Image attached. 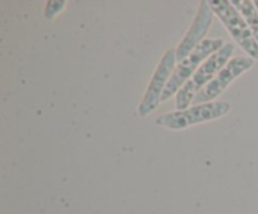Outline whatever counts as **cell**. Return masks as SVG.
Returning <instances> with one entry per match:
<instances>
[{
  "label": "cell",
  "instance_id": "cell-1",
  "mask_svg": "<svg viewBox=\"0 0 258 214\" xmlns=\"http://www.w3.org/2000/svg\"><path fill=\"white\" fill-rule=\"evenodd\" d=\"M234 52V45L226 43L222 49L212 54L207 60L202 63L197 72L191 76L190 80L180 88L175 97V106L178 111L190 107L196 96L212 82L214 77L222 70V68L231 60Z\"/></svg>",
  "mask_w": 258,
  "mask_h": 214
},
{
  "label": "cell",
  "instance_id": "cell-2",
  "mask_svg": "<svg viewBox=\"0 0 258 214\" xmlns=\"http://www.w3.org/2000/svg\"><path fill=\"white\" fill-rule=\"evenodd\" d=\"M231 103L227 101H213L202 105H193L185 110L164 113L156 117L155 123L169 130H184L197 123L218 120L231 112Z\"/></svg>",
  "mask_w": 258,
  "mask_h": 214
},
{
  "label": "cell",
  "instance_id": "cell-3",
  "mask_svg": "<svg viewBox=\"0 0 258 214\" xmlns=\"http://www.w3.org/2000/svg\"><path fill=\"white\" fill-rule=\"evenodd\" d=\"M224 44L226 43L221 38H206L185 59L178 63L173 75H171L170 81L164 90L161 102H166L174 95H176L180 91V88L190 80L191 76L197 72V69L201 67L202 63L208 59L212 54L222 49Z\"/></svg>",
  "mask_w": 258,
  "mask_h": 214
},
{
  "label": "cell",
  "instance_id": "cell-4",
  "mask_svg": "<svg viewBox=\"0 0 258 214\" xmlns=\"http://www.w3.org/2000/svg\"><path fill=\"white\" fill-rule=\"evenodd\" d=\"M209 5L237 44L247 53L249 58L258 60L257 40L254 39L248 24L236 7L229 0H211Z\"/></svg>",
  "mask_w": 258,
  "mask_h": 214
},
{
  "label": "cell",
  "instance_id": "cell-5",
  "mask_svg": "<svg viewBox=\"0 0 258 214\" xmlns=\"http://www.w3.org/2000/svg\"><path fill=\"white\" fill-rule=\"evenodd\" d=\"M175 63V49H168L164 53L163 57H161L156 69L154 70L153 77H151L150 82H149L148 87H146L145 93H144L143 100H141L140 105H139L138 115L140 117L149 116L160 105L164 90H165L166 85L170 81L171 75H173L174 69L176 67Z\"/></svg>",
  "mask_w": 258,
  "mask_h": 214
},
{
  "label": "cell",
  "instance_id": "cell-6",
  "mask_svg": "<svg viewBox=\"0 0 258 214\" xmlns=\"http://www.w3.org/2000/svg\"><path fill=\"white\" fill-rule=\"evenodd\" d=\"M254 65V59L249 57H234L222 68L221 72L212 80L209 85H207L196 98L193 100V105H202V103L213 102L214 98L222 95V92L227 90L233 81H236L239 76L246 73Z\"/></svg>",
  "mask_w": 258,
  "mask_h": 214
},
{
  "label": "cell",
  "instance_id": "cell-7",
  "mask_svg": "<svg viewBox=\"0 0 258 214\" xmlns=\"http://www.w3.org/2000/svg\"><path fill=\"white\" fill-rule=\"evenodd\" d=\"M213 18L214 12L212 10L209 2H207V0L201 2L198 12H197L196 17H194L188 32L185 33L183 39L180 40L178 47L175 48L176 62L180 63L181 60L185 59V58L188 57V55L190 54V53L193 52L204 39H206L204 37H206L207 33H208L209 28L212 27Z\"/></svg>",
  "mask_w": 258,
  "mask_h": 214
},
{
  "label": "cell",
  "instance_id": "cell-8",
  "mask_svg": "<svg viewBox=\"0 0 258 214\" xmlns=\"http://www.w3.org/2000/svg\"><path fill=\"white\" fill-rule=\"evenodd\" d=\"M231 3L244 18L254 39L258 43V12L254 7V3L251 0H232Z\"/></svg>",
  "mask_w": 258,
  "mask_h": 214
},
{
  "label": "cell",
  "instance_id": "cell-9",
  "mask_svg": "<svg viewBox=\"0 0 258 214\" xmlns=\"http://www.w3.org/2000/svg\"><path fill=\"white\" fill-rule=\"evenodd\" d=\"M66 4H67V2H64V0H60V2H47L44 9V17L47 19H52V18H54L55 15L59 14L64 9Z\"/></svg>",
  "mask_w": 258,
  "mask_h": 214
},
{
  "label": "cell",
  "instance_id": "cell-10",
  "mask_svg": "<svg viewBox=\"0 0 258 214\" xmlns=\"http://www.w3.org/2000/svg\"><path fill=\"white\" fill-rule=\"evenodd\" d=\"M254 7H256V9H257V12H258V0H254Z\"/></svg>",
  "mask_w": 258,
  "mask_h": 214
}]
</instances>
